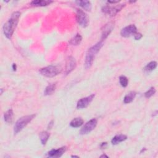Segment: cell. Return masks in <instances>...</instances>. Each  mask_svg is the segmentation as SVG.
Wrapping results in <instances>:
<instances>
[{
  "instance_id": "cell-2",
  "label": "cell",
  "mask_w": 158,
  "mask_h": 158,
  "mask_svg": "<svg viewBox=\"0 0 158 158\" xmlns=\"http://www.w3.org/2000/svg\"><path fill=\"white\" fill-rule=\"evenodd\" d=\"M103 41H100L98 42L97 44L91 46L90 48L86 54L85 57V69H90L92 64L94 58L97 56V53L99 51L100 49L103 46Z\"/></svg>"
},
{
  "instance_id": "cell-16",
  "label": "cell",
  "mask_w": 158,
  "mask_h": 158,
  "mask_svg": "<svg viewBox=\"0 0 158 158\" xmlns=\"http://www.w3.org/2000/svg\"><path fill=\"white\" fill-rule=\"evenodd\" d=\"M14 113L12 109H9L4 114V120L7 124H11L13 121Z\"/></svg>"
},
{
  "instance_id": "cell-4",
  "label": "cell",
  "mask_w": 158,
  "mask_h": 158,
  "mask_svg": "<svg viewBox=\"0 0 158 158\" xmlns=\"http://www.w3.org/2000/svg\"><path fill=\"white\" fill-rule=\"evenodd\" d=\"M62 67L59 66L51 65L41 69L39 70V72L44 77L52 78L59 74L62 72Z\"/></svg>"
},
{
  "instance_id": "cell-25",
  "label": "cell",
  "mask_w": 158,
  "mask_h": 158,
  "mask_svg": "<svg viewBox=\"0 0 158 158\" xmlns=\"http://www.w3.org/2000/svg\"><path fill=\"white\" fill-rule=\"evenodd\" d=\"M133 36H134V38H135V40H140L142 37H143V35H142V34L138 32V31Z\"/></svg>"
},
{
  "instance_id": "cell-10",
  "label": "cell",
  "mask_w": 158,
  "mask_h": 158,
  "mask_svg": "<svg viewBox=\"0 0 158 158\" xmlns=\"http://www.w3.org/2000/svg\"><path fill=\"white\" fill-rule=\"evenodd\" d=\"M94 94H91V95L83 98L80 99H79L77 104V109H83L88 107V106L91 103V101L94 98Z\"/></svg>"
},
{
  "instance_id": "cell-18",
  "label": "cell",
  "mask_w": 158,
  "mask_h": 158,
  "mask_svg": "<svg viewBox=\"0 0 158 158\" xmlns=\"http://www.w3.org/2000/svg\"><path fill=\"white\" fill-rule=\"evenodd\" d=\"M136 95H137V93L135 91H132L129 92L127 94H126L125 97H124V103L125 104L130 103V102H132L133 100L135 99Z\"/></svg>"
},
{
  "instance_id": "cell-6",
  "label": "cell",
  "mask_w": 158,
  "mask_h": 158,
  "mask_svg": "<svg viewBox=\"0 0 158 158\" xmlns=\"http://www.w3.org/2000/svg\"><path fill=\"white\" fill-rule=\"evenodd\" d=\"M76 19L78 23L82 27H86L89 26V18L83 10L78 9L77 10V15Z\"/></svg>"
},
{
  "instance_id": "cell-11",
  "label": "cell",
  "mask_w": 158,
  "mask_h": 158,
  "mask_svg": "<svg viewBox=\"0 0 158 158\" xmlns=\"http://www.w3.org/2000/svg\"><path fill=\"white\" fill-rule=\"evenodd\" d=\"M77 63L75 58L72 56H69L67 58L66 61V65L65 68V74L68 75L72 71H73L76 67Z\"/></svg>"
},
{
  "instance_id": "cell-8",
  "label": "cell",
  "mask_w": 158,
  "mask_h": 158,
  "mask_svg": "<svg viewBox=\"0 0 158 158\" xmlns=\"http://www.w3.org/2000/svg\"><path fill=\"white\" fill-rule=\"evenodd\" d=\"M137 32V28L134 24H131L123 28L121 31L122 37L128 38L131 36H133Z\"/></svg>"
},
{
  "instance_id": "cell-26",
  "label": "cell",
  "mask_w": 158,
  "mask_h": 158,
  "mask_svg": "<svg viewBox=\"0 0 158 158\" xmlns=\"http://www.w3.org/2000/svg\"><path fill=\"white\" fill-rule=\"evenodd\" d=\"M54 125V121H51L49 124H48V129L50 130V129H51L52 127H53V126Z\"/></svg>"
},
{
  "instance_id": "cell-3",
  "label": "cell",
  "mask_w": 158,
  "mask_h": 158,
  "mask_svg": "<svg viewBox=\"0 0 158 158\" xmlns=\"http://www.w3.org/2000/svg\"><path fill=\"white\" fill-rule=\"evenodd\" d=\"M35 117V114H31L29 116H23L20 118H19L14 125V134H17L20 131H22L31 121L34 119Z\"/></svg>"
},
{
  "instance_id": "cell-29",
  "label": "cell",
  "mask_w": 158,
  "mask_h": 158,
  "mask_svg": "<svg viewBox=\"0 0 158 158\" xmlns=\"http://www.w3.org/2000/svg\"><path fill=\"white\" fill-rule=\"evenodd\" d=\"M16 69H17L16 64H13V65H12V69H13V70L14 71H15V70H16Z\"/></svg>"
},
{
  "instance_id": "cell-27",
  "label": "cell",
  "mask_w": 158,
  "mask_h": 158,
  "mask_svg": "<svg viewBox=\"0 0 158 158\" xmlns=\"http://www.w3.org/2000/svg\"><path fill=\"white\" fill-rule=\"evenodd\" d=\"M107 145H108V144H107L106 142H105V143H102L100 146H101V148H105L106 146H107Z\"/></svg>"
},
{
  "instance_id": "cell-21",
  "label": "cell",
  "mask_w": 158,
  "mask_h": 158,
  "mask_svg": "<svg viewBox=\"0 0 158 158\" xmlns=\"http://www.w3.org/2000/svg\"><path fill=\"white\" fill-rule=\"evenodd\" d=\"M56 90V83H50L46 86L45 91L44 94L45 95H51Z\"/></svg>"
},
{
  "instance_id": "cell-5",
  "label": "cell",
  "mask_w": 158,
  "mask_h": 158,
  "mask_svg": "<svg viewBox=\"0 0 158 158\" xmlns=\"http://www.w3.org/2000/svg\"><path fill=\"white\" fill-rule=\"evenodd\" d=\"M125 4H119L114 6H110L106 4L102 7V12L106 14L109 15V16H115V15L120 12L125 7Z\"/></svg>"
},
{
  "instance_id": "cell-14",
  "label": "cell",
  "mask_w": 158,
  "mask_h": 158,
  "mask_svg": "<svg viewBox=\"0 0 158 158\" xmlns=\"http://www.w3.org/2000/svg\"><path fill=\"white\" fill-rule=\"evenodd\" d=\"M75 3L86 11H91L92 9L91 3L89 1H86V0H84V1H76Z\"/></svg>"
},
{
  "instance_id": "cell-17",
  "label": "cell",
  "mask_w": 158,
  "mask_h": 158,
  "mask_svg": "<svg viewBox=\"0 0 158 158\" xmlns=\"http://www.w3.org/2000/svg\"><path fill=\"white\" fill-rule=\"evenodd\" d=\"M83 120L81 117H76L70 122V125L74 128L80 127L83 124Z\"/></svg>"
},
{
  "instance_id": "cell-23",
  "label": "cell",
  "mask_w": 158,
  "mask_h": 158,
  "mask_svg": "<svg viewBox=\"0 0 158 158\" xmlns=\"http://www.w3.org/2000/svg\"><path fill=\"white\" fill-rule=\"evenodd\" d=\"M119 82L123 87H126L128 85L129 83V80L128 78L124 75H121L119 77Z\"/></svg>"
},
{
  "instance_id": "cell-28",
  "label": "cell",
  "mask_w": 158,
  "mask_h": 158,
  "mask_svg": "<svg viewBox=\"0 0 158 158\" xmlns=\"http://www.w3.org/2000/svg\"><path fill=\"white\" fill-rule=\"evenodd\" d=\"M108 3L109 4H117L118 3V1H108Z\"/></svg>"
},
{
  "instance_id": "cell-15",
  "label": "cell",
  "mask_w": 158,
  "mask_h": 158,
  "mask_svg": "<svg viewBox=\"0 0 158 158\" xmlns=\"http://www.w3.org/2000/svg\"><path fill=\"white\" fill-rule=\"evenodd\" d=\"M127 139V135H123V134H120V135H116L111 140V143L113 145H116L118 143H121L122 141H124Z\"/></svg>"
},
{
  "instance_id": "cell-30",
  "label": "cell",
  "mask_w": 158,
  "mask_h": 158,
  "mask_svg": "<svg viewBox=\"0 0 158 158\" xmlns=\"http://www.w3.org/2000/svg\"><path fill=\"white\" fill-rule=\"evenodd\" d=\"M108 157V156H106V154H102V155H101V156H100L101 158V157Z\"/></svg>"
},
{
  "instance_id": "cell-31",
  "label": "cell",
  "mask_w": 158,
  "mask_h": 158,
  "mask_svg": "<svg viewBox=\"0 0 158 158\" xmlns=\"http://www.w3.org/2000/svg\"><path fill=\"white\" fill-rule=\"evenodd\" d=\"M71 157H79V156H72Z\"/></svg>"
},
{
  "instance_id": "cell-7",
  "label": "cell",
  "mask_w": 158,
  "mask_h": 158,
  "mask_svg": "<svg viewBox=\"0 0 158 158\" xmlns=\"http://www.w3.org/2000/svg\"><path fill=\"white\" fill-rule=\"evenodd\" d=\"M97 123L98 120L96 118H92V119L86 122L80 130V133L81 135H85V134H87L91 132L92 130H93L96 128Z\"/></svg>"
},
{
  "instance_id": "cell-1",
  "label": "cell",
  "mask_w": 158,
  "mask_h": 158,
  "mask_svg": "<svg viewBox=\"0 0 158 158\" xmlns=\"http://www.w3.org/2000/svg\"><path fill=\"white\" fill-rule=\"evenodd\" d=\"M20 14V12L19 11L14 12L11 14L8 20L4 24L3 27V30L4 35L7 38L11 39L12 38L14 30L18 24Z\"/></svg>"
},
{
  "instance_id": "cell-13",
  "label": "cell",
  "mask_w": 158,
  "mask_h": 158,
  "mask_svg": "<svg viewBox=\"0 0 158 158\" xmlns=\"http://www.w3.org/2000/svg\"><path fill=\"white\" fill-rule=\"evenodd\" d=\"M53 1H49V0H35V1H32L30 3V4L32 6L35 7H43L46 6L53 3Z\"/></svg>"
},
{
  "instance_id": "cell-19",
  "label": "cell",
  "mask_w": 158,
  "mask_h": 158,
  "mask_svg": "<svg viewBox=\"0 0 158 158\" xmlns=\"http://www.w3.org/2000/svg\"><path fill=\"white\" fill-rule=\"evenodd\" d=\"M50 133L46 131L42 132L40 133V135H39L41 143L43 145H46V143H47V141H48V140L50 138Z\"/></svg>"
},
{
  "instance_id": "cell-24",
  "label": "cell",
  "mask_w": 158,
  "mask_h": 158,
  "mask_svg": "<svg viewBox=\"0 0 158 158\" xmlns=\"http://www.w3.org/2000/svg\"><path fill=\"white\" fill-rule=\"evenodd\" d=\"M155 93H156V89H154V87H151L145 93V97L147 98H151L154 95Z\"/></svg>"
},
{
  "instance_id": "cell-22",
  "label": "cell",
  "mask_w": 158,
  "mask_h": 158,
  "mask_svg": "<svg viewBox=\"0 0 158 158\" xmlns=\"http://www.w3.org/2000/svg\"><path fill=\"white\" fill-rule=\"evenodd\" d=\"M157 65V64L156 61H151L149 63H148V64L145 66L144 70L145 72H151V71L154 70L156 68Z\"/></svg>"
},
{
  "instance_id": "cell-20",
  "label": "cell",
  "mask_w": 158,
  "mask_h": 158,
  "mask_svg": "<svg viewBox=\"0 0 158 158\" xmlns=\"http://www.w3.org/2000/svg\"><path fill=\"white\" fill-rule=\"evenodd\" d=\"M82 41V37L80 34H77L69 41V44L73 46H77L80 45Z\"/></svg>"
},
{
  "instance_id": "cell-12",
  "label": "cell",
  "mask_w": 158,
  "mask_h": 158,
  "mask_svg": "<svg viewBox=\"0 0 158 158\" xmlns=\"http://www.w3.org/2000/svg\"><path fill=\"white\" fill-rule=\"evenodd\" d=\"M66 150L67 148L66 146L61 147L57 149H53L48 153V155L50 157H59L66 151Z\"/></svg>"
},
{
  "instance_id": "cell-9",
  "label": "cell",
  "mask_w": 158,
  "mask_h": 158,
  "mask_svg": "<svg viewBox=\"0 0 158 158\" xmlns=\"http://www.w3.org/2000/svg\"><path fill=\"white\" fill-rule=\"evenodd\" d=\"M114 28V22H109L107 23L106 24L102 29V34H101V40L103 41L106 40L109 34L111 33Z\"/></svg>"
},
{
  "instance_id": "cell-32",
  "label": "cell",
  "mask_w": 158,
  "mask_h": 158,
  "mask_svg": "<svg viewBox=\"0 0 158 158\" xmlns=\"http://www.w3.org/2000/svg\"><path fill=\"white\" fill-rule=\"evenodd\" d=\"M135 2H136V1H130V3H135Z\"/></svg>"
}]
</instances>
